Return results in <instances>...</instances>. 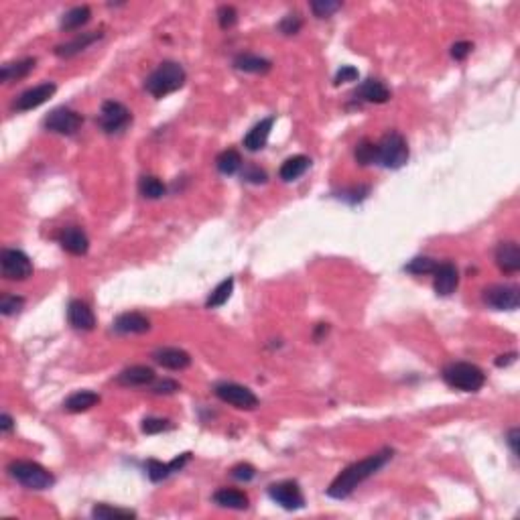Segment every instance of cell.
Instances as JSON below:
<instances>
[{
	"label": "cell",
	"mask_w": 520,
	"mask_h": 520,
	"mask_svg": "<svg viewBox=\"0 0 520 520\" xmlns=\"http://www.w3.org/2000/svg\"><path fill=\"white\" fill-rule=\"evenodd\" d=\"M393 449L384 447L380 451H376L374 456H368V458L360 459L352 465H348L344 472H339V476L333 479L328 488V496L335 500H344L348 498L356 488L366 482L368 478H372L376 472H380L391 459H393Z\"/></svg>",
	"instance_id": "cell-1"
},
{
	"label": "cell",
	"mask_w": 520,
	"mask_h": 520,
	"mask_svg": "<svg viewBox=\"0 0 520 520\" xmlns=\"http://www.w3.org/2000/svg\"><path fill=\"white\" fill-rule=\"evenodd\" d=\"M185 83V69L177 62L161 63L146 80V92L153 98H165L169 94L177 92Z\"/></svg>",
	"instance_id": "cell-2"
},
{
	"label": "cell",
	"mask_w": 520,
	"mask_h": 520,
	"mask_svg": "<svg viewBox=\"0 0 520 520\" xmlns=\"http://www.w3.org/2000/svg\"><path fill=\"white\" fill-rule=\"evenodd\" d=\"M441 376L451 388H458L463 393H478L486 382L484 370L470 362H451L443 368Z\"/></svg>",
	"instance_id": "cell-3"
},
{
	"label": "cell",
	"mask_w": 520,
	"mask_h": 520,
	"mask_svg": "<svg viewBox=\"0 0 520 520\" xmlns=\"http://www.w3.org/2000/svg\"><path fill=\"white\" fill-rule=\"evenodd\" d=\"M8 474H10V478L17 479L21 486L29 488V490H47L55 484L53 474L49 470H45L37 461L17 459V461L8 463Z\"/></svg>",
	"instance_id": "cell-4"
},
{
	"label": "cell",
	"mask_w": 520,
	"mask_h": 520,
	"mask_svg": "<svg viewBox=\"0 0 520 520\" xmlns=\"http://www.w3.org/2000/svg\"><path fill=\"white\" fill-rule=\"evenodd\" d=\"M409 161V145L400 132H386L376 145V163L386 169H400Z\"/></svg>",
	"instance_id": "cell-5"
},
{
	"label": "cell",
	"mask_w": 520,
	"mask_h": 520,
	"mask_svg": "<svg viewBox=\"0 0 520 520\" xmlns=\"http://www.w3.org/2000/svg\"><path fill=\"white\" fill-rule=\"evenodd\" d=\"M0 269L8 281H24L33 274V262L22 250L4 248L0 254Z\"/></svg>",
	"instance_id": "cell-6"
},
{
	"label": "cell",
	"mask_w": 520,
	"mask_h": 520,
	"mask_svg": "<svg viewBox=\"0 0 520 520\" xmlns=\"http://www.w3.org/2000/svg\"><path fill=\"white\" fill-rule=\"evenodd\" d=\"M482 299L496 311H514L520 305V289L514 285H492L484 289Z\"/></svg>",
	"instance_id": "cell-7"
},
{
	"label": "cell",
	"mask_w": 520,
	"mask_h": 520,
	"mask_svg": "<svg viewBox=\"0 0 520 520\" xmlns=\"http://www.w3.org/2000/svg\"><path fill=\"white\" fill-rule=\"evenodd\" d=\"M216 396L222 400V402H228L236 409H242V411H252L258 407V398L256 395L242 386V384H236V382H222L213 388Z\"/></svg>",
	"instance_id": "cell-8"
},
{
	"label": "cell",
	"mask_w": 520,
	"mask_h": 520,
	"mask_svg": "<svg viewBox=\"0 0 520 520\" xmlns=\"http://www.w3.org/2000/svg\"><path fill=\"white\" fill-rule=\"evenodd\" d=\"M83 118L82 114H78L76 110H71V108H55V110H51L47 116H45V120H43V126L47 128V130H51V132H57V134H65V136H71V134H76L78 130H80V126H82Z\"/></svg>",
	"instance_id": "cell-9"
},
{
	"label": "cell",
	"mask_w": 520,
	"mask_h": 520,
	"mask_svg": "<svg viewBox=\"0 0 520 520\" xmlns=\"http://www.w3.org/2000/svg\"><path fill=\"white\" fill-rule=\"evenodd\" d=\"M132 120V114L125 104L116 102V100H108L102 104L100 110V118L98 122L102 126V130L108 134H116V132H122L126 126L130 125Z\"/></svg>",
	"instance_id": "cell-10"
},
{
	"label": "cell",
	"mask_w": 520,
	"mask_h": 520,
	"mask_svg": "<svg viewBox=\"0 0 520 520\" xmlns=\"http://www.w3.org/2000/svg\"><path fill=\"white\" fill-rule=\"evenodd\" d=\"M269 496H271L272 502H276L285 510H301L305 506V496H303L299 484L293 482V479L272 484L269 488Z\"/></svg>",
	"instance_id": "cell-11"
},
{
	"label": "cell",
	"mask_w": 520,
	"mask_h": 520,
	"mask_svg": "<svg viewBox=\"0 0 520 520\" xmlns=\"http://www.w3.org/2000/svg\"><path fill=\"white\" fill-rule=\"evenodd\" d=\"M57 92V85L53 82H45L35 85V87H29L27 92H22L21 96L15 100L13 108L17 112H29V110H35L41 104H45L53 94Z\"/></svg>",
	"instance_id": "cell-12"
},
{
	"label": "cell",
	"mask_w": 520,
	"mask_h": 520,
	"mask_svg": "<svg viewBox=\"0 0 520 520\" xmlns=\"http://www.w3.org/2000/svg\"><path fill=\"white\" fill-rule=\"evenodd\" d=\"M67 319H69V325L73 330H78V332H92L96 328L94 311L90 309L87 303H83L80 299L69 301V305H67Z\"/></svg>",
	"instance_id": "cell-13"
},
{
	"label": "cell",
	"mask_w": 520,
	"mask_h": 520,
	"mask_svg": "<svg viewBox=\"0 0 520 520\" xmlns=\"http://www.w3.org/2000/svg\"><path fill=\"white\" fill-rule=\"evenodd\" d=\"M435 283H433V287H435V293L441 295V297H449L451 293L458 289L459 285V272L456 269V265L454 262H443V265H437V269H435Z\"/></svg>",
	"instance_id": "cell-14"
},
{
	"label": "cell",
	"mask_w": 520,
	"mask_h": 520,
	"mask_svg": "<svg viewBox=\"0 0 520 520\" xmlns=\"http://www.w3.org/2000/svg\"><path fill=\"white\" fill-rule=\"evenodd\" d=\"M59 244L65 252H69L73 256H83L90 248V240L80 226L63 228L62 234H59Z\"/></svg>",
	"instance_id": "cell-15"
},
{
	"label": "cell",
	"mask_w": 520,
	"mask_h": 520,
	"mask_svg": "<svg viewBox=\"0 0 520 520\" xmlns=\"http://www.w3.org/2000/svg\"><path fill=\"white\" fill-rule=\"evenodd\" d=\"M153 358L167 370H185L191 366V356L181 348H161L153 354Z\"/></svg>",
	"instance_id": "cell-16"
},
{
	"label": "cell",
	"mask_w": 520,
	"mask_h": 520,
	"mask_svg": "<svg viewBox=\"0 0 520 520\" xmlns=\"http://www.w3.org/2000/svg\"><path fill=\"white\" fill-rule=\"evenodd\" d=\"M496 265L502 272L514 274L520 271V248L517 242H500L496 248Z\"/></svg>",
	"instance_id": "cell-17"
},
{
	"label": "cell",
	"mask_w": 520,
	"mask_h": 520,
	"mask_svg": "<svg viewBox=\"0 0 520 520\" xmlns=\"http://www.w3.org/2000/svg\"><path fill=\"white\" fill-rule=\"evenodd\" d=\"M112 328H114V332L122 333V335H128V333H146L150 330V321L146 319L143 313L130 311L118 315Z\"/></svg>",
	"instance_id": "cell-18"
},
{
	"label": "cell",
	"mask_w": 520,
	"mask_h": 520,
	"mask_svg": "<svg viewBox=\"0 0 520 520\" xmlns=\"http://www.w3.org/2000/svg\"><path fill=\"white\" fill-rule=\"evenodd\" d=\"M104 37V33H100V31H92V33H82V35H78L73 41H67L63 43V45H57L55 47V55L57 57H73V55H78V53H82L83 49H87L92 43L100 41Z\"/></svg>",
	"instance_id": "cell-19"
},
{
	"label": "cell",
	"mask_w": 520,
	"mask_h": 520,
	"mask_svg": "<svg viewBox=\"0 0 520 520\" xmlns=\"http://www.w3.org/2000/svg\"><path fill=\"white\" fill-rule=\"evenodd\" d=\"M155 370L148 366H130L116 376V382L122 386H148L155 382Z\"/></svg>",
	"instance_id": "cell-20"
},
{
	"label": "cell",
	"mask_w": 520,
	"mask_h": 520,
	"mask_svg": "<svg viewBox=\"0 0 520 520\" xmlns=\"http://www.w3.org/2000/svg\"><path fill=\"white\" fill-rule=\"evenodd\" d=\"M272 125H274V118H265V120H260L256 126H252V130L244 136V146L248 148L250 153L262 150L267 146L269 136H271Z\"/></svg>",
	"instance_id": "cell-21"
},
{
	"label": "cell",
	"mask_w": 520,
	"mask_h": 520,
	"mask_svg": "<svg viewBox=\"0 0 520 520\" xmlns=\"http://www.w3.org/2000/svg\"><path fill=\"white\" fill-rule=\"evenodd\" d=\"M213 502L222 508H232V510H246L248 508V496L242 490L236 488H220L213 494Z\"/></svg>",
	"instance_id": "cell-22"
},
{
	"label": "cell",
	"mask_w": 520,
	"mask_h": 520,
	"mask_svg": "<svg viewBox=\"0 0 520 520\" xmlns=\"http://www.w3.org/2000/svg\"><path fill=\"white\" fill-rule=\"evenodd\" d=\"M358 96L372 104H384L391 100V90L380 80H366L358 87Z\"/></svg>",
	"instance_id": "cell-23"
},
{
	"label": "cell",
	"mask_w": 520,
	"mask_h": 520,
	"mask_svg": "<svg viewBox=\"0 0 520 520\" xmlns=\"http://www.w3.org/2000/svg\"><path fill=\"white\" fill-rule=\"evenodd\" d=\"M37 65V59L35 57H27V59H21V62H13V63H4L2 69H0V82L8 83L15 82V80H22L27 78Z\"/></svg>",
	"instance_id": "cell-24"
},
{
	"label": "cell",
	"mask_w": 520,
	"mask_h": 520,
	"mask_svg": "<svg viewBox=\"0 0 520 520\" xmlns=\"http://www.w3.org/2000/svg\"><path fill=\"white\" fill-rule=\"evenodd\" d=\"M311 167V159L305 157V155H295V157H289L281 169H279V177L287 183H291L295 179H299L301 175H305V171Z\"/></svg>",
	"instance_id": "cell-25"
},
{
	"label": "cell",
	"mask_w": 520,
	"mask_h": 520,
	"mask_svg": "<svg viewBox=\"0 0 520 520\" xmlns=\"http://www.w3.org/2000/svg\"><path fill=\"white\" fill-rule=\"evenodd\" d=\"M98 402H100V395H96L92 391H78L71 396H67L63 407L69 413H83V411H90L92 407H96Z\"/></svg>",
	"instance_id": "cell-26"
},
{
	"label": "cell",
	"mask_w": 520,
	"mask_h": 520,
	"mask_svg": "<svg viewBox=\"0 0 520 520\" xmlns=\"http://www.w3.org/2000/svg\"><path fill=\"white\" fill-rule=\"evenodd\" d=\"M234 67L246 73H267L271 71L272 63L260 55H252V53H242L234 59Z\"/></svg>",
	"instance_id": "cell-27"
},
{
	"label": "cell",
	"mask_w": 520,
	"mask_h": 520,
	"mask_svg": "<svg viewBox=\"0 0 520 520\" xmlns=\"http://www.w3.org/2000/svg\"><path fill=\"white\" fill-rule=\"evenodd\" d=\"M90 19H92L90 6H85V4H83V6H73L71 10H67V13L63 15L59 27H62L63 31H76V29L83 27Z\"/></svg>",
	"instance_id": "cell-28"
},
{
	"label": "cell",
	"mask_w": 520,
	"mask_h": 520,
	"mask_svg": "<svg viewBox=\"0 0 520 520\" xmlns=\"http://www.w3.org/2000/svg\"><path fill=\"white\" fill-rule=\"evenodd\" d=\"M92 517L98 520H130L136 519V512L128 508H114L110 504H96L92 508Z\"/></svg>",
	"instance_id": "cell-29"
},
{
	"label": "cell",
	"mask_w": 520,
	"mask_h": 520,
	"mask_svg": "<svg viewBox=\"0 0 520 520\" xmlns=\"http://www.w3.org/2000/svg\"><path fill=\"white\" fill-rule=\"evenodd\" d=\"M216 167H218V171H220L222 175H234V173H238L240 167H242V157H240L238 150L228 148V150H224V153L218 155Z\"/></svg>",
	"instance_id": "cell-30"
},
{
	"label": "cell",
	"mask_w": 520,
	"mask_h": 520,
	"mask_svg": "<svg viewBox=\"0 0 520 520\" xmlns=\"http://www.w3.org/2000/svg\"><path fill=\"white\" fill-rule=\"evenodd\" d=\"M232 291H234V279L228 276V279H224V281H222V283H220L213 291L209 293L208 301H206V307H208V309L222 307V305H224V303L230 299Z\"/></svg>",
	"instance_id": "cell-31"
},
{
	"label": "cell",
	"mask_w": 520,
	"mask_h": 520,
	"mask_svg": "<svg viewBox=\"0 0 520 520\" xmlns=\"http://www.w3.org/2000/svg\"><path fill=\"white\" fill-rule=\"evenodd\" d=\"M139 191H141V195L146 197V199H159V197H163L167 193V188L161 179H157L153 175H145L139 181Z\"/></svg>",
	"instance_id": "cell-32"
},
{
	"label": "cell",
	"mask_w": 520,
	"mask_h": 520,
	"mask_svg": "<svg viewBox=\"0 0 520 520\" xmlns=\"http://www.w3.org/2000/svg\"><path fill=\"white\" fill-rule=\"evenodd\" d=\"M175 425L167 419H161V416H146L141 425L143 433L146 435H157V433H165V431H171Z\"/></svg>",
	"instance_id": "cell-33"
},
{
	"label": "cell",
	"mask_w": 520,
	"mask_h": 520,
	"mask_svg": "<svg viewBox=\"0 0 520 520\" xmlns=\"http://www.w3.org/2000/svg\"><path fill=\"white\" fill-rule=\"evenodd\" d=\"M435 269H437V262L429 256H416L405 267V271L411 274H431L435 272Z\"/></svg>",
	"instance_id": "cell-34"
},
{
	"label": "cell",
	"mask_w": 520,
	"mask_h": 520,
	"mask_svg": "<svg viewBox=\"0 0 520 520\" xmlns=\"http://www.w3.org/2000/svg\"><path fill=\"white\" fill-rule=\"evenodd\" d=\"M171 465L169 463H163L159 459H148L146 461V476L150 482H163L171 476Z\"/></svg>",
	"instance_id": "cell-35"
},
{
	"label": "cell",
	"mask_w": 520,
	"mask_h": 520,
	"mask_svg": "<svg viewBox=\"0 0 520 520\" xmlns=\"http://www.w3.org/2000/svg\"><path fill=\"white\" fill-rule=\"evenodd\" d=\"M354 155L360 165H372V163H376V145L370 141H362L356 146Z\"/></svg>",
	"instance_id": "cell-36"
},
{
	"label": "cell",
	"mask_w": 520,
	"mask_h": 520,
	"mask_svg": "<svg viewBox=\"0 0 520 520\" xmlns=\"http://www.w3.org/2000/svg\"><path fill=\"white\" fill-rule=\"evenodd\" d=\"M22 307H24V299L19 297V295H4L0 299V313L6 315V317L21 313Z\"/></svg>",
	"instance_id": "cell-37"
},
{
	"label": "cell",
	"mask_w": 520,
	"mask_h": 520,
	"mask_svg": "<svg viewBox=\"0 0 520 520\" xmlns=\"http://www.w3.org/2000/svg\"><path fill=\"white\" fill-rule=\"evenodd\" d=\"M339 8H342V2H333V0H313L311 2L313 15L319 19L332 17L333 13H337Z\"/></svg>",
	"instance_id": "cell-38"
},
{
	"label": "cell",
	"mask_w": 520,
	"mask_h": 520,
	"mask_svg": "<svg viewBox=\"0 0 520 520\" xmlns=\"http://www.w3.org/2000/svg\"><path fill=\"white\" fill-rule=\"evenodd\" d=\"M301 27H303V22H301V19H299V15H297V13L287 15L283 21L279 22V31H281L283 35H297V33L301 31Z\"/></svg>",
	"instance_id": "cell-39"
},
{
	"label": "cell",
	"mask_w": 520,
	"mask_h": 520,
	"mask_svg": "<svg viewBox=\"0 0 520 520\" xmlns=\"http://www.w3.org/2000/svg\"><path fill=\"white\" fill-rule=\"evenodd\" d=\"M218 21H220V27L226 31V29H232L236 21H238V13H236V8L234 6H228V4H224V6H220L218 8Z\"/></svg>",
	"instance_id": "cell-40"
},
{
	"label": "cell",
	"mask_w": 520,
	"mask_h": 520,
	"mask_svg": "<svg viewBox=\"0 0 520 520\" xmlns=\"http://www.w3.org/2000/svg\"><path fill=\"white\" fill-rule=\"evenodd\" d=\"M230 476L234 479H238V482H250V479L256 476V470L250 463H238V465L232 468Z\"/></svg>",
	"instance_id": "cell-41"
},
{
	"label": "cell",
	"mask_w": 520,
	"mask_h": 520,
	"mask_svg": "<svg viewBox=\"0 0 520 520\" xmlns=\"http://www.w3.org/2000/svg\"><path fill=\"white\" fill-rule=\"evenodd\" d=\"M242 177H244L246 181H250V183H256V185H258V183H267V173L256 165L246 167V169L242 171Z\"/></svg>",
	"instance_id": "cell-42"
},
{
	"label": "cell",
	"mask_w": 520,
	"mask_h": 520,
	"mask_svg": "<svg viewBox=\"0 0 520 520\" xmlns=\"http://www.w3.org/2000/svg\"><path fill=\"white\" fill-rule=\"evenodd\" d=\"M181 386H179V382H175V380H171V378H163V380H159L155 386H153V393L155 395H173V393H177Z\"/></svg>",
	"instance_id": "cell-43"
},
{
	"label": "cell",
	"mask_w": 520,
	"mask_h": 520,
	"mask_svg": "<svg viewBox=\"0 0 520 520\" xmlns=\"http://www.w3.org/2000/svg\"><path fill=\"white\" fill-rule=\"evenodd\" d=\"M358 80V69H356L354 65H342V69L335 73V85H339V83H350L356 82Z\"/></svg>",
	"instance_id": "cell-44"
},
{
	"label": "cell",
	"mask_w": 520,
	"mask_h": 520,
	"mask_svg": "<svg viewBox=\"0 0 520 520\" xmlns=\"http://www.w3.org/2000/svg\"><path fill=\"white\" fill-rule=\"evenodd\" d=\"M472 49H474V45L470 41L456 43V45L451 47V57H454L456 62H463V59L472 53Z\"/></svg>",
	"instance_id": "cell-45"
},
{
	"label": "cell",
	"mask_w": 520,
	"mask_h": 520,
	"mask_svg": "<svg viewBox=\"0 0 520 520\" xmlns=\"http://www.w3.org/2000/svg\"><path fill=\"white\" fill-rule=\"evenodd\" d=\"M189 461H191V454H181L179 458H175L173 461H169V465H171V472L175 474V472H179V470H183L185 465H188Z\"/></svg>",
	"instance_id": "cell-46"
},
{
	"label": "cell",
	"mask_w": 520,
	"mask_h": 520,
	"mask_svg": "<svg viewBox=\"0 0 520 520\" xmlns=\"http://www.w3.org/2000/svg\"><path fill=\"white\" fill-rule=\"evenodd\" d=\"M519 437H520V431L517 429V427L508 431V445H510V449H512V454H514V456H519Z\"/></svg>",
	"instance_id": "cell-47"
},
{
	"label": "cell",
	"mask_w": 520,
	"mask_h": 520,
	"mask_svg": "<svg viewBox=\"0 0 520 520\" xmlns=\"http://www.w3.org/2000/svg\"><path fill=\"white\" fill-rule=\"evenodd\" d=\"M13 423H15V421H13V416L8 415V413H4L2 419H0V431H2V433H10V431H13V427H15Z\"/></svg>",
	"instance_id": "cell-48"
},
{
	"label": "cell",
	"mask_w": 520,
	"mask_h": 520,
	"mask_svg": "<svg viewBox=\"0 0 520 520\" xmlns=\"http://www.w3.org/2000/svg\"><path fill=\"white\" fill-rule=\"evenodd\" d=\"M517 358H519L517 352H510V354L500 356L498 360H496V366H498V368H504V366H508V364H514V362H517Z\"/></svg>",
	"instance_id": "cell-49"
}]
</instances>
